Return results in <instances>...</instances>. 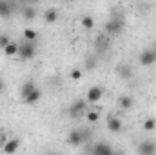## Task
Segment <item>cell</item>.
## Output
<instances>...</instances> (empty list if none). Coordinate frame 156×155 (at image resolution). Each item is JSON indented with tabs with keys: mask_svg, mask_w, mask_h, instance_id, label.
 <instances>
[{
	"mask_svg": "<svg viewBox=\"0 0 156 155\" xmlns=\"http://www.w3.org/2000/svg\"><path fill=\"white\" fill-rule=\"evenodd\" d=\"M123 28H125V20H123V17H120V15H113V17L104 24V29H105L107 35H118V33L123 31Z\"/></svg>",
	"mask_w": 156,
	"mask_h": 155,
	"instance_id": "2",
	"label": "cell"
},
{
	"mask_svg": "<svg viewBox=\"0 0 156 155\" xmlns=\"http://www.w3.org/2000/svg\"><path fill=\"white\" fill-rule=\"evenodd\" d=\"M4 89H5V82H4V78L0 77V93H2Z\"/></svg>",
	"mask_w": 156,
	"mask_h": 155,
	"instance_id": "27",
	"label": "cell"
},
{
	"mask_svg": "<svg viewBox=\"0 0 156 155\" xmlns=\"http://www.w3.org/2000/svg\"><path fill=\"white\" fill-rule=\"evenodd\" d=\"M85 68H87V70H94V68H96L94 57H87V59H85Z\"/></svg>",
	"mask_w": 156,
	"mask_h": 155,
	"instance_id": "23",
	"label": "cell"
},
{
	"mask_svg": "<svg viewBox=\"0 0 156 155\" xmlns=\"http://www.w3.org/2000/svg\"><path fill=\"white\" fill-rule=\"evenodd\" d=\"M37 55V42H22V44H18V55L16 57H20V60H31L33 57Z\"/></svg>",
	"mask_w": 156,
	"mask_h": 155,
	"instance_id": "3",
	"label": "cell"
},
{
	"mask_svg": "<svg viewBox=\"0 0 156 155\" xmlns=\"http://www.w3.org/2000/svg\"><path fill=\"white\" fill-rule=\"evenodd\" d=\"M91 155H115V150L111 144L100 141V142H94L93 148H91Z\"/></svg>",
	"mask_w": 156,
	"mask_h": 155,
	"instance_id": "4",
	"label": "cell"
},
{
	"mask_svg": "<svg viewBox=\"0 0 156 155\" xmlns=\"http://www.w3.org/2000/svg\"><path fill=\"white\" fill-rule=\"evenodd\" d=\"M20 139L18 137H13V139H9V141H5L4 142V146H2V150H4V153L5 155H13L18 152V148H20Z\"/></svg>",
	"mask_w": 156,
	"mask_h": 155,
	"instance_id": "6",
	"label": "cell"
},
{
	"mask_svg": "<svg viewBox=\"0 0 156 155\" xmlns=\"http://www.w3.org/2000/svg\"><path fill=\"white\" fill-rule=\"evenodd\" d=\"M38 39V31L37 29H33V28H26L24 29V40L26 42H37Z\"/></svg>",
	"mask_w": 156,
	"mask_h": 155,
	"instance_id": "17",
	"label": "cell"
},
{
	"mask_svg": "<svg viewBox=\"0 0 156 155\" xmlns=\"http://www.w3.org/2000/svg\"><path fill=\"white\" fill-rule=\"evenodd\" d=\"M35 89H37V84H35V80H26V82L20 86V97H22V100H24L27 95H31Z\"/></svg>",
	"mask_w": 156,
	"mask_h": 155,
	"instance_id": "13",
	"label": "cell"
},
{
	"mask_svg": "<svg viewBox=\"0 0 156 155\" xmlns=\"http://www.w3.org/2000/svg\"><path fill=\"white\" fill-rule=\"evenodd\" d=\"M140 155H156V142L154 141H142L138 146Z\"/></svg>",
	"mask_w": 156,
	"mask_h": 155,
	"instance_id": "10",
	"label": "cell"
},
{
	"mask_svg": "<svg viewBox=\"0 0 156 155\" xmlns=\"http://www.w3.org/2000/svg\"><path fill=\"white\" fill-rule=\"evenodd\" d=\"M116 73H118V77L120 78H123V80H129V78L133 77V66L131 64H120L116 68Z\"/></svg>",
	"mask_w": 156,
	"mask_h": 155,
	"instance_id": "12",
	"label": "cell"
},
{
	"mask_svg": "<svg viewBox=\"0 0 156 155\" xmlns=\"http://www.w3.org/2000/svg\"><path fill=\"white\" fill-rule=\"evenodd\" d=\"M4 53H5V57H16L18 55V44L11 40V44H7L4 47Z\"/></svg>",
	"mask_w": 156,
	"mask_h": 155,
	"instance_id": "18",
	"label": "cell"
},
{
	"mask_svg": "<svg viewBox=\"0 0 156 155\" xmlns=\"http://www.w3.org/2000/svg\"><path fill=\"white\" fill-rule=\"evenodd\" d=\"M80 24H82V28H83V29H87V31H89V29H93V28H94V18H93L91 15H83V17H82V20H80Z\"/></svg>",
	"mask_w": 156,
	"mask_h": 155,
	"instance_id": "19",
	"label": "cell"
},
{
	"mask_svg": "<svg viewBox=\"0 0 156 155\" xmlns=\"http://www.w3.org/2000/svg\"><path fill=\"white\" fill-rule=\"evenodd\" d=\"M7 44H11V39H9L7 35H0V47L4 49V47H5Z\"/></svg>",
	"mask_w": 156,
	"mask_h": 155,
	"instance_id": "25",
	"label": "cell"
},
{
	"mask_svg": "<svg viewBox=\"0 0 156 155\" xmlns=\"http://www.w3.org/2000/svg\"><path fill=\"white\" fill-rule=\"evenodd\" d=\"M56 18H58V11H56V9H47V11L44 13V20H45L47 24L56 22Z\"/></svg>",
	"mask_w": 156,
	"mask_h": 155,
	"instance_id": "21",
	"label": "cell"
},
{
	"mask_svg": "<svg viewBox=\"0 0 156 155\" xmlns=\"http://www.w3.org/2000/svg\"><path fill=\"white\" fill-rule=\"evenodd\" d=\"M104 97V89L100 86H93L87 89V95H85V100L87 102H100V99Z\"/></svg>",
	"mask_w": 156,
	"mask_h": 155,
	"instance_id": "8",
	"label": "cell"
},
{
	"mask_svg": "<svg viewBox=\"0 0 156 155\" xmlns=\"http://www.w3.org/2000/svg\"><path fill=\"white\" fill-rule=\"evenodd\" d=\"M109 47H111V44H109V39H105V37H100V39L96 40V49H98L100 53H105Z\"/></svg>",
	"mask_w": 156,
	"mask_h": 155,
	"instance_id": "20",
	"label": "cell"
},
{
	"mask_svg": "<svg viewBox=\"0 0 156 155\" xmlns=\"http://www.w3.org/2000/svg\"><path fill=\"white\" fill-rule=\"evenodd\" d=\"M40 99H42V91L37 88L31 95H27V97L24 99V102H26V104H29V106H33V104H37V102H38Z\"/></svg>",
	"mask_w": 156,
	"mask_h": 155,
	"instance_id": "16",
	"label": "cell"
},
{
	"mask_svg": "<svg viewBox=\"0 0 156 155\" xmlns=\"http://www.w3.org/2000/svg\"><path fill=\"white\" fill-rule=\"evenodd\" d=\"M98 119H100V113H98V112H89V113H87V120H89V122H96Z\"/></svg>",
	"mask_w": 156,
	"mask_h": 155,
	"instance_id": "24",
	"label": "cell"
},
{
	"mask_svg": "<svg viewBox=\"0 0 156 155\" xmlns=\"http://www.w3.org/2000/svg\"><path fill=\"white\" fill-rule=\"evenodd\" d=\"M87 141H91V131L89 130H71L69 131V135H67V142L71 144V146H82V144H85Z\"/></svg>",
	"mask_w": 156,
	"mask_h": 155,
	"instance_id": "1",
	"label": "cell"
},
{
	"mask_svg": "<svg viewBox=\"0 0 156 155\" xmlns=\"http://www.w3.org/2000/svg\"><path fill=\"white\" fill-rule=\"evenodd\" d=\"M107 130L111 131V133H120L122 130H123V122L115 115H109L107 117Z\"/></svg>",
	"mask_w": 156,
	"mask_h": 155,
	"instance_id": "11",
	"label": "cell"
},
{
	"mask_svg": "<svg viewBox=\"0 0 156 155\" xmlns=\"http://www.w3.org/2000/svg\"><path fill=\"white\" fill-rule=\"evenodd\" d=\"M71 78H73V80H80V78H82V70L75 68V70L71 71Z\"/></svg>",
	"mask_w": 156,
	"mask_h": 155,
	"instance_id": "26",
	"label": "cell"
},
{
	"mask_svg": "<svg viewBox=\"0 0 156 155\" xmlns=\"http://www.w3.org/2000/svg\"><path fill=\"white\" fill-rule=\"evenodd\" d=\"M45 155H58V153H56V152H47Z\"/></svg>",
	"mask_w": 156,
	"mask_h": 155,
	"instance_id": "28",
	"label": "cell"
},
{
	"mask_svg": "<svg viewBox=\"0 0 156 155\" xmlns=\"http://www.w3.org/2000/svg\"><path fill=\"white\" fill-rule=\"evenodd\" d=\"M15 9H16V4H13L9 0H0V17L2 18H9Z\"/></svg>",
	"mask_w": 156,
	"mask_h": 155,
	"instance_id": "9",
	"label": "cell"
},
{
	"mask_svg": "<svg viewBox=\"0 0 156 155\" xmlns=\"http://www.w3.org/2000/svg\"><path fill=\"white\" fill-rule=\"evenodd\" d=\"M154 128H156V120L153 117H147V119L144 120V130H145V131H154Z\"/></svg>",
	"mask_w": 156,
	"mask_h": 155,
	"instance_id": "22",
	"label": "cell"
},
{
	"mask_svg": "<svg viewBox=\"0 0 156 155\" xmlns=\"http://www.w3.org/2000/svg\"><path fill=\"white\" fill-rule=\"evenodd\" d=\"M138 60H140L142 66H151V64H154L156 62V49H145V51H142L140 57H138Z\"/></svg>",
	"mask_w": 156,
	"mask_h": 155,
	"instance_id": "7",
	"label": "cell"
},
{
	"mask_svg": "<svg viewBox=\"0 0 156 155\" xmlns=\"http://www.w3.org/2000/svg\"><path fill=\"white\" fill-rule=\"evenodd\" d=\"M85 106H87V100H82V99L75 100V102L69 106V117H71V119H78V117L85 112Z\"/></svg>",
	"mask_w": 156,
	"mask_h": 155,
	"instance_id": "5",
	"label": "cell"
},
{
	"mask_svg": "<svg viewBox=\"0 0 156 155\" xmlns=\"http://www.w3.org/2000/svg\"><path fill=\"white\" fill-rule=\"evenodd\" d=\"M22 15H24L27 20H33V18L37 17V7H35L33 4H27V6L22 7Z\"/></svg>",
	"mask_w": 156,
	"mask_h": 155,
	"instance_id": "15",
	"label": "cell"
},
{
	"mask_svg": "<svg viewBox=\"0 0 156 155\" xmlns=\"http://www.w3.org/2000/svg\"><path fill=\"white\" fill-rule=\"evenodd\" d=\"M133 104H134V100H133V97H129V95H122V97L118 99V106H120L122 110H131Z\"/></svg>",
	"mask_w": 156,
	"mask_h": 155,
	"instance_id": "14",
	"label": "cell"
}]
</instances>
